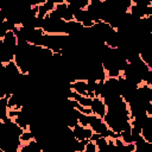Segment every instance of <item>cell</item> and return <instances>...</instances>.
Listing matches in <instances>:
<instances>
[{"instance_id": "cell-1", "label": "cell", "mask_w": 152, "mask_h": 152, "mask_svg": "<svg viewBox=\"0 0 152 152\" xmlns=\"http://www.w3.org/2000/svg\"><path fill=\"white\" fill-rule=\"evenodd\" d=\"M90 109H91V113L95 114L96 116L103 118L104 114L107 113V104L104 103V101L101 96H95L91 100Z\"/></svg>"}, {"instance_id": "cell-2", "label": "cell", "mask_w": 152, "mask_h": 152, "mask_svg": "<svg viewBox=\"0 0 152 152\" xmlns=\"http://www.w3.org/2000/svg\"><path fill=\"white\" fill-rule=\"evenodd\" d=\"M72 134L74 137L77 139V140H89L91 134H93V129L90 127H86V126H82L80 124H76L72 128Z\"/></svg>"}, {"instance_id": "cell-3", "label": "cell", "mask_w": 152, "mask_h": 152, "mask_svg": "<svg viewBox=\"0 0 152 152\" xmlns=\"http://www.w3.org/2000/svg\"><path fill=\"white\" fill-rule=\"evenodd\" d=\"M2 42H4L5 46L12 49L15 52V48L18 45V39H17V36H15V33L13 31H7V33L2 38Z\"/></svg>"}, {"instance_id": "cell-4", "label": "cell", "mask_w": 152, "mask_h": 152, "mask_svg": "<svg viewBox=\"0 0 152 152\" xmlns=\"http://www.w3.org/2000/svg\"><path fill=\"white\" fill-rule=\"evenodd\" d=\"M94 142H95V145H96V147H97V152H101V151L108 150V141H107V137H100V138H97Z\"/></svg>"}, {"instance_id": "cell-5", "label": "cell", "mask_w": 152, "mask_h": 152, "mask_svg": "<svg viewBox=\"0 0 152 152\" xmlns=\"http://www.w3.org/2000/svg\"><path fill=\"white\" fill-rule=\"evenodd\" d=\"M32 139H34V134H33V132L31 129H24L23 133L20 134L21 142H27V141H30Z\"/></svg>"}, {"instance_id": "cell-6", "label": "cell", "mask_w": 152, "mask_h": 152, "mask_svg": "<svg viewBox=\"0 0 152 152\" xmlns=\"http://www.w3.org/2000/svg\"><path fill=\"white\" fill-rule=\"evenodd\" d=\"M84 152H97V147H96L95 142L91 140H88L86 144V147H84Z\"/></svg>"}, {"instance_id": "cell-7", "label": "cell", "mask_w": 152, "mask_h": 152, "mask_svg": "<svg viewBox=\"0 0 152 152\" xmlns=\"http://www.w3.org/2000/svg\"><path fill=\"white\" fill-rule=\"evenodd\" d=\"M46 0H30V5L31 6H37V5H42L44 4Z\"/></svg>"}, {"instance_id": "cell-8", "label": "cell", "mask_w": 152, "mask_h": 152, "mask_svg": "<svg viewBox=\"0 0 152 152\" xmlns=\"http://www.w3.org/2000/svg\"><path fill=\"white\" fill-rule=\"evenodd\" d=\"M46 1H50V2H52V4H62V2H64V0H46Z\"/></svg>"}, {"instance_id": "cell-9", "label": "cell", "mask_w": 152, "mask_h": 152, "mask_svg": "<svg viewBox=\"0 0 152 152\" xmlns=\"http://www.w3.org/2000/svg\"><path fill=\"white\" fill-rule=\"evenodd\" d=\"M1 68H4V63L0 61V69H1Z\"/></svg>"}]
</instances>
